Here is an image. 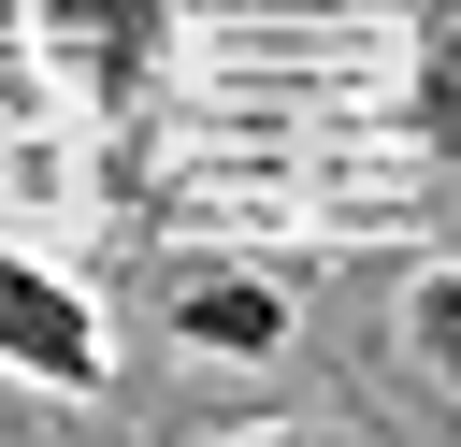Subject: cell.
<instances>
[{
  "label": "cell",
  "instance_id": "6da1fadb",
  "mask_svg": "<svg viewBox=\"0 0 461 447\" xmlns=\"http://www.w3.org/2000/svg\"><path fill=\"white\" fill-rule=\"evenodd\" d=\"M0 375H29V389H58V404H86V389L115 375L101 303H86L58 260H29V245H0Z\"/></svg>",
  "mask_w": 461,
  "mask_h": 447
},
{
  "label": "cell",
  "instance_id": "7a4b0ae2",
  "mask_svg": "<svg viewBox=\"0 0 461 447\" xmlns=\"http://www.w3.org/2000/svg\"><path fill=\"white\" fill-rule=\"evenodd\" d=\"M29 43H43L86 101H130V87L173 58V0H29Z\"/></svg>",
  "mask_w": 461,
  "mask_h": 447
},
{
  "label": "cell",
  "instance_id": "3957f363",
  "mask_svg": "<svg viewBox=\"0 0 461 447\" xmlns=\"http://www.w3.org/2000/svg\"><path fill=\"white\" fill-rule=\"evenodd\" d=\"M173 332L216 346V360H274V346H288V288H259V274H202V288L173 303Z\"/></svg>",
  "mask_w": 461,
  "mask_h": 447
},
{
  "label": "cell",
  "instance_id": "277c9868",
  "mask_svg": "<svg viewBox=\"0 0 461 447\" xmlns=\"http://www.w3.org/2000/svg\"><path fill=\"white\" fill-rule=\"evenodd\" d=\"M403 130L418 144H461V0L418 14V58H403Z\"/></svg>",
  "mask_w": 461,
  "mask_h": 447
},
{
  "label": "cell",
  "instance_id": "5b68a950",
  "mask_svg": "<svg viewBox=\"0 0 461 447\" xmlns=\"http://www.w3.org/2000/svg\"><path fill=\"white\" fill-rule=\"evenodd\" d=\"M403 346H418V375L461 404V260H432V274L403 288Z\"/></svg>",
  "mask_w": 461,
  "mask_h": 447
},
{
  "label": "cell",
  "instance_id": "8992f818",
  "mask_svg": "<svg viewBox=\"0 0 461 447\" xmlns=\"http://www.w3.org/2000/svg\"><path fill=\"white\" fill-rule=\"evenodd\" d=\"M0 29H29V0H0Z\"/></svg>",
  "mask_w": 461,
  "mask_h": 447
}]
</instances>
